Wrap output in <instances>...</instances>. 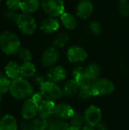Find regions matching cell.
Instances as JSON below:
<instances>
[{
	"label": "cell",
	"instance_id": "37",
	"mask_svg": "<svg viewBox=\"0 0 129 130\" xmlns=\"http://www.w3.org/2000/svg\"><path fill=\"white\" fill-rule=\"evenodd\" d=\"M95 128V130H109L107 126L104 123H100L99 125H97V126L94 127Z\"/></svg>",
	"mask_w": 129,
	"mask_h": 130
},
{
	"label": "cell",
	"instance_id": "5",
	"mask_svg": "<svg viewBox=\"0 0 129 130\" xmlns=\"http://www.w3.org/2000/svg\"><path fill=\"white\" fill-rule=\"evenodd\" d=\"M40 92L46 100H59L63 95L62 88L56 83L47 81L40 87Z\"/></svg>",
	"mask_w": 129,
	"mask_h": 130
},
{
	"label": "cell",
	"instance_id": "17",
	"mask_svg": "<svg viewBox=\"0 0 129 130\" xmlns=\"http://www.w3.org/2000/svg\"><path fill=\"white\" fill-rule=\"evenodd\" d=\"M0 130H17V123L15 117L6 114L0 120Z\"/></svg>",
	"mask_w": 129,
	"mask_h": 130
},
{
	"label": "cell",
	"instance_id": "30",
	"mask_svg": "<svg viewBox=\"0 0 129 130\" xmlns=\"http://www.w3.org/2000/svg\"><path fill=\"white\" fill-rule=\"evenodd\" d=\"M22 5L21 0H7L6 1V5L8 9L12 11H17L21 10Z\"/></svg>",
	"mask_w": 129,
	"mask_h": 130
},
{
	"label": "cell",
	"instance_id": "33",
	"mask_svg": "<svg viewBox=\"0 0 129 130\" xmlns=\"http://www.w3.org/2000/svg\"><path fill=\"white\" fill-rule=\"evenodd\" d=\"M84 74H85V68L83 67L82 66H77L72 70V76H73V79L75 80L84 75Z\"/></svg>",
	"mask_w": 129,
	"mask_h": 130
},
{
	"label": "cell",
	"instance_id": "24",
	"mask_svg": "<svg viewBox=\"0 0 129 130\" xmlns=\"http://www.w3.org/2000/svg\"><path fill=\"white\" fill-rule=\"evenodd\" d=\"M69 40V34L67 32H60L57 34L53 39V45L56 48H63Z\"/></svg>",
	"mask_w": 129,
	"mask_h": 130
},
{
	"label": "cell",
	"instance_id": "16",
	"mask_svg": "<svg viewBox=\"0 0 129 130\" xmlns=\"http://www.w3.org/2000/svg\"><path fill=\"white\" fill-rule=\"evenodd\" d=\"M62 94L64 96L71 98L78 94L80 86L75 79L68 80L62 87Z\"/></svg>",
	"mask_w": 129,
	"mask_h": 130
},
{
	"label": "cell",
	"instance_id": "36",
	"mask_svg": "<svg viewBox=\"0 0 129 130\" xmlns=\"http://www.w3.org/2000/svg\"><path fill=\"white\" fill-rule=\"evenodd\" d=\"M31 98L39 105L45 98H43V96L41 94V93L40 92H38V93H35V94H33V96L31 97Z\"/></svg>",
	"mask_w": 129,
	"mask_h": 130
},
{
	"label": "cell",
	"instance_id": "26",
	"mask_svg": "<svg viewBox=\"0 0 129 130\" xmlns=\"http://www.w3.org/2000/svg\"><path fill=\"white\" fill-rule=\"evenodd\" d=\"M69 124L65 120L59 119H52L48 120V127L46 130H68Z\"/></svg>",
	"mask_w": 129,
	"mask_h": 130
},
{
	"label": "cell",
	"instance_id": "4",
	"mask_svg": "<svg viewBox=\"0 0 129 130\" xmlns=\"http://www.w3.org/2000/svg\"><path fill=\"white\" fill-rule=\"evenodd\" d=\"M16 24L20 30L26 35H31L36 30V20L31 14L24 13L19 14Z\"/></svg>",
	"mask_w": 129,
	"mask_h": 130
},
{
	"label": "cell",
	"instance_id": "25",
	"mask_svg": "<svg viewBox=\"0 0 129 130\" xmlns=\"http://www.w3.org/2000/svg\"><path fill=\"white\" fill-rule=\"evenodd\" d=\"M78 94L82 99H89L92 97H95L96 95L94 88V83H89L81 86Z\"/></svg>",
	"mask_w": 129,
	"mask_h": 130
},
{
	"label": "cell",
	"instance_id": "7",
	"mask_svg": "<svg viewBox=\"0 0 129 130\" xmlns=\"http://www.w3.org/2000/svg\"><path fill=\"white\" fill-rule=\"evenodd\" d=\"M95 95H109L115 90L113 82L106 78H100L94 82Z\"/></svg>",
	"mask_w": 129,
	"mask_h": 130
},
{
	"label": "cell",
	"instance_id": "22",
	"mask_svg": "<svg viewBox=\"0 0 129 130\" xmlns=\"http://www.w3.org/2000/svg\"><path fill=\"white\" fill-rule=\"evenodd\" d=\"M20 74H21V76L24 78L33 77L36 74L35 65L33 62H31L30 61L23 62V64L21 65Z\"/></svg>",
	"mask_w": 129,
	"mask_h": 130
},
{
	"label": "cell",
	"instance_id": "9",
	"mask_svg": "<svg viewBox=\"0 0 129 130\" xmlns=\"http://www.w3.org/2000/svg\"><path fill=\"white\" fill-rule=\"evenodd\" d=\"M39 105L30 98L27 99L21 108V115L25 120H32L38 115Z\"/></svg>",
	"mask_w": 129,
	"mask_h": 130
},
{
	"label": "cell",
	"instance_id": "43",
	"mask_svg": "<svg viewBox=\"0 0 129 130\" xmlns=\"http://www.w3.org/2000/svg\"><path fill=\"white\" fill-rule=\"evenodd\" d=\"M0 114H1V110H0Z\"/></svg>",
	"mask_w": 129,
	"mask_h": 130
},
{
	"label": "cell",
	"instance_id": "21",
	"mask_svg": "<svg viewBox=\"0 0 129 130\" xmlns=\"http://www.w3.org/2000/svg\"><path fill=\"white\" fill-rule=\"evenodd\" d=\"M20 68L21 66H19L17 62L14 61H10L7 63L5 68V72L6 76L12 80L19 77V75H21Z\"/></svg>",
	"mask_w": 129,
	"mask_h": 130
},
{
	"label": "cell",
	"instance_id": "27",
	"mask_svg": "<svg viewBox=\"0 0 129 130\" xmlns=\"http://www.w3.org/2000/svg\"><path fill=\"white\" fill-rule=\"evenodd\" d=\"M11 82V81H10L9 78L5 76L2 72H0V93L2 94L9 91Z\"/></svg>",
	"mask_w": 129,
	"mask_h": 130
},
{
	"label": "cell",
	"instance_id": "31",
	"mask_svg": "<svg viewBox=\"0 0 129 130\" xmlns=\"http://www.w3.org/2000/svg\"><path fill=\"white\" fill-rule=\"evenodd\" d=\"M119 11L122 16H128L129 15V3L128 1H122L119 3Z\"/></svg>",
	"mask_w": 129,
	"mask_h": 130
},
{
	"label": "cell",
	"instance_id": "2",
	"mask_svg": "<svg viewBox=\"0 0 129 130\" xmlns=\"http://www.w3.org/2000/svg\"><path fill=\"white\" fill-rule=\"evenodd\" d=\"M0 47L6 55H14L21 48V41L15 34L5 30L0 35Z\"/></svg>",
	"mask_w": 129,
	"mask_h": 130
},
{
	"label": "cell",
	"instance_id": "28",
	"mask_svg": "<svg viewBox=\"0 0 129 130\" xmlns=\"http://www.w3.org/2000/svg\"><path fill=\"white\" fill-rule=\"evenodd\" d=\"M84 122V115H82L80 113H75L73 117L70 119V123L69 125L78 127L81 129L83 126V123Z\"/></svg>",
	"mask_w": 129,
	"mask_h": 130
},
{
	"label": "cell",
	"instance_id": "32",
	"mask_svg": "<svg viewBox=\"0 0 129 130\" xmlns=\"http://www.w3.org/2000/svg\"><path fill=\"white\" fill-rule=\"evenodd\" d=\"M90 31L94 35H100L102 32V27L97 21H93L89 25Z\"/></svg>",
	"mask_w": 129,
	"mask_h": 130
},
{
	"label": "cell",
	"instance_id": "40",
	"mask_svg": "<svg viewBox=\"0 0 129 130\" xmlns=\"http://www.w3.org/2000/svg\"><path fill=\"white\" fill-rule=\"evenodd\" d=\"M68 130H81L80 128H78V127H75V126H71L69 125Z\"/></svg>",
	"mask_w": 129,
	"mask_h": 130
},
{
	"label": "cell",
	"instance_id": "18",
	"mask_svg": "<svg viewBox=\"0 0 129 130\" xmlns=\"http://www.w3.org/2000/svg\"><path fill=\"white\" fill-rule=\"evenodd\" d=\"M41 6L40 0H24L22 1L21 8L22 13L31 14L35 13Z\"/></svg>",
	"mask_w": 129,
	"mask_h": 130
},
{
	"label": "cell",
	"instance_id": "35",
	"mask_svg": "<svg viewBox=\"0 0 129 130\" xmlns=\"http://www.w3.org/2000/svg\"><path fill=\"white\" fill-rule=\"evenodd\" d=\"M5 17L8 19H9L11 21H14L15 22H16V21H17V19L18 18V15H19V14H17L15 11H12V10H10V9H8L5 11Z\"/></svg>",
	"mask_w": 129,
	"mask_h": 130
},
{
	"label": "cell",
	"instance_id": "42",
	"mask_svg": "<svg viewBox=\"0 0 129 130\" xmlns=\"http://www.w3.org/2000/svg\"><path fill=\"white\" fill-rule=\"evenodd\" d=\"M120 2H122V1H127V0H119Z\"/></svg>",
	"mask_w": 129,
	"mask_h": 130
},
{
	"label": "cell",
	"instance_id": "29",
	"mask_svg": "<svg viewBox=\"0 0 129 130\" xmlns=\"http://www.w3.org/2000/svg\"><path fill=\"white\" fill-rule=\"evenodd\" d=\"M17 55H18L19 59L21 61H23V62H30L32 59L31 52L30 51V50L25 47H21L17 52Z\"/></svg>",
	"mask_w": 129,
	"mask_h": 130
},
{
	"label": "cell",
	"instance_id": "6",
	"mask_svg": "<svg viewBox=\"0 0 129 130\" xmlns=\"http://www.w3.org/2000/svg\"><path fill=\"white\" fill-rule=\"evenodd\" d=\"M102 117L103 115H102L101 110L95 105L89 106L85 110L84 113L85 123L93 127L97 126L101 123Z\"/></svg>",
	"mask_w": 129,
	"mask_h": 130
},
{
	"label": "cell",
	"instance_id": "41",
	"mask_svg": "<svg viewBox=\"0 0 129 130\" xmlns=\"http://www.w3.org/2000/svg\"><path fill=\"white\" fill-rule=\"evenodd\" d=\"M1 101H2V94L0 93V103H1Z\"/></svg>",
	"mask_w": 129,
	"mask_h": 130
},
{
	"label": "cell",
	"instance_id": "13",
	"mask_svg": "<svg viewBox=\"0 0 129 130\" xmlns=\"http://www.w3.org/2000/svg\"><path fill=\"white\" fill-rule=\"evenodd\" d=\"M94 11V5L90 0H81L77 5V16L81 19H86L90 17Z\"/></svg>",
	"mask_w": 129,
	"mask_h": 130
},
{
	"label": "cell",
	"instance_id": "23",
	"mask_svg": "<svg viewBox=\"0 0 129 130\" xmlns=\"http://www.w3.org/2000/svg\"><path fill=\"white\" fill-rule=\"evenodd\" d=\"M48 127L47 119L38 117L30 120L28 130H46Z\"/></svg>",
	"mask_w": 129,
	"mask_h": 130
},
{
	"label": "cell",
	"instance_id": "34",
	"mask_svg": "<svg viewBox=\"0 0 129 130\" xmlns=\"http://www.w3.org/2000/svg\"><path fill=\"white\" fill-rule=\"evenodd\" d=\"M32 78H33V82H34L36 85H39L40 87L43 84H44L46 82L48 81L47 77H46L45 75H43V74H40V73H37V74L36 73Z\"/></svg>",
	"mask_w": 129,
	"mask_h": 130
},
{
	"label": "cell",
	"instance_id": "11",
	"mask_svg": "<svg viewBox=\"0 0 129 130\" xmlns=\"http://www.w3.org/2000/svg\"><path fill=\"white\" fill-rule=\"evenodd\" d=\"M75 113V110L71 105L66 103H60L56 105L53 115L56 119L66 120L71 119Z\"/></svg>",
	"mask_w": 129,
	"mask_h": 130
},
{
	"label": "cell",
	"instance_id": "44",
	"mask_svg": "<svg viewBox=\"0 0 129 130\" xmlns=\"http://www.w3.org/2000/svg\"><path fill=\"white\" fill-rule=\"evenodd\" d=\"M1 1H2V0H0V2H1Z\"/></svg>",
	"mask_w": 129,
	"mask_h": 130
},
{
	"label": "cell",
	"instance_id": "10",
	"mask_svg": "<svg viewBox=\"0 0 129 130\" xmlns=\"http://www.w3.org/2000/svg\"><path fill=\"white\" fill-rule=\"evenodd\" d=\"M59 52L55 46L46 49L42 55L41 62L42 65L47 68L54 66L59 59Z\"/></svg>",
	"mask_w": 129,
	"mask_h": 130
},
{
	"label": "cell",
	"instance_id": "19",
	"mask_svg": "<svg viewBox=\"0 0 129 130\" xmlns=\"http://www.w3.org/2000/svg\"><path fill=\"white\" fill-rule=\"evenodd\" d=\"M101 68L97 63H90L85 68L86 76L93 82L100 78L101 75Z\"/></svg>",
	"mask_w": 129,
	"mask_h": 130
},
{
	"label": "cell",
	"instance_id": "1",
	"mask_svg": "<svg viewBox=\"0 0 129 130\" xmlns=\"http://www.w3.org/2000/svg\"><path fill=\"white\" fill-rule=\"evenodd\" d=\"M9 92L17 100H27L33 96V87L26 78L19 76L11 81Z\"/></svg>",
	"mask_w": 129,
	"mask_h": 130
},
{
	"label": "cell",
	"instance_id": "3",
	"mask_svg": "<svg viewBox=\"0 0 129 130\" xmlns=\"http://www.w3.org/2000/svg\"><path fill=\"white\" fill-rule=\"evenodd\" d=\"M41 7L49 17H60L65 12L63 0H41Z\"/></svg>",
	"mask_w": 129,
	"mask_h": 130
},
{
	"label": "cell",
	"instance_id": "20",
	"mask_svg": "<svg viewBox=\"0 0 129 130\" xmlns=\"http://www.w3.org/2000/svg\"><path fill=\"white\" fill-rule=\"evenodd\" d=\"M60 21L62 24L68 30H75L78 25V21L76 18L69 12H64L60 16Z\"/></svg>",
	"mask_w": 129,
	"mask_h": 130
},
{
	"label": "cell",
	"instance_id": "14",
	"mask_svg": "<svg viewBox=\"0 0 129 130\" xmlns=\"http://www.w3.org/2000/svg\"><path fill=\"white\" fill-rule=\"evenodd\" d=\"M56 104L53 101L44 99L38 107V115L40 117L48 119L53 115Z\"/></svg>",
	"mask_w": 129,
	"mask_h": 130
},
{
	"label": "cell",
	"instance_id": "8",
	"mask_svg": "<svg viewBox=\"0 0 129 130\" xmlns=\"http://www.w3.org/2000/svg\"><path fill=\"white\" fill-rule=\"evenodd\" d=\"M87 53L84 48L80 46H72L68 48L67 52V57L71 63H81L86 61L87 59Z\"/></svg>",
	"mask_w": 129,
	"mask_h": 130
},
{
	"label": "cell",
	"instance_id": "12",
	"mask_svg": "<svg viewBox=\"0 0 129 130\" xmlns=\"http://www.w3.org/2000/svg\"><path fill=\"white\" fill-rule=\"evenodd\" d=\"M66 75H67L66 70L63 66H54L49 69L46 75V77L48 81L59 84L65 79Z\"/></svg>",
	"mask_w": 129,
	"mask_h": 130
},
{
	"label": "cell",
	"instance_id": "15",
	"mask_svg": "<svg viewBox=\"0 0 129 130\" xmlns=\"http://www.w3.org/2000/svg\"><path fill=\"white\" fill-rule=\"evenodd\" d=\"M59 28V21L56 18L49 17L45 18L40 24V29L47 34L55 33Z\"/></svg>",
	"mask_w": 129,
	"mask_h": 130
},
{
	"label": "cell",
	"instance_id": "38",
	"mask_svg": "<svg viewBox=\"0 0 129 130\" xmlns=\"http://www.w3.org/2000/svg\"><path fill=\"white\" fill-rule=\"evenodd\" d=\"M28 126H29V123H27V122L24 121L21 123L20 128L21 130H28Z\"/></svg>",
	"mask_w": 129,
	"mask_h": 130
},
{
	"label": "cell",
	"instance_id": "39",
	"mask_svg": "<svg viewBox=\"0 0 129 130\" xmlns=\"http://www.w3.org/2000/svg\"><path fill=\"white\" fill-rule=\"evenodd\" d=\"M81 130H95V128L93 127V126H88V125H86L84 126H83Z\"/></svg>",
	"mask_w": 129,
	"mask_h": 130
}]
</instances>
